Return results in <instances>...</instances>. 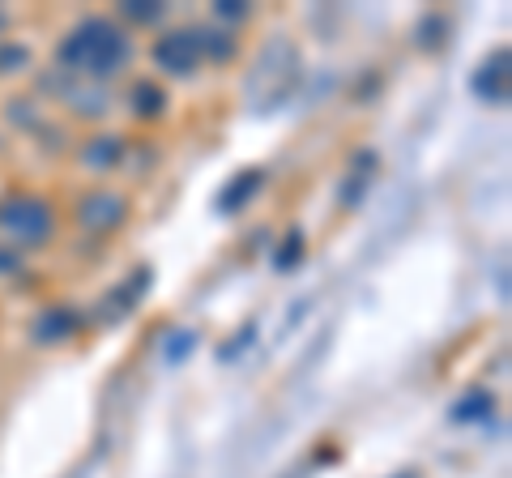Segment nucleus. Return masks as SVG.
<instances>
[{"instance_id": "nucleus-1", "label": "nucleus", "mask_w": 512, "mask_h": 478, "mask_svg": "<svg viewBox=\"0 0 512 478\" xmlns=\"http://www.w3.org/2000/svg\"><path fill=\"white\" fill-rule=\"evenodd\" d=\"M124 56H128L124 35L111 22H99V18L86 22L69 43H64V60L77 65V69H86V73H94V77H107Z\"/></svg>"}, {"instance_id": "nucleus-2", "label": "nucleus", "mask_w": 512, "mask_h": 478, "mask_svg": "<svg viewBox=\"0 0 512 478\" xmlns=\"http://www.w3.org/2000/svg\"><path fill=\"white\" fill-rule=\"evenodd\" d=\"M197 47L201 39H192V35H171L154 47V56H158V65L171 69V73H188L192 69V60H197Z\"/></svg>"}, {"instance_id": "nucleus-3", "label": "nucleus", "mask_w": 512, "mask_h": 478, "mask_svg": "<svg viewBox=\"0 0 512 478\" xmlns=\"http://www.w3.org/2000/svg\"><path fill=\"white\" fill-rule=\"evenodd\" d=\"M256 184H261V171H244V180H239L235 188H231V193L227 197H222V205H227V210H231V205H239V201H244L248 193H252V188Z\"/></svg>"}]
</instances>
